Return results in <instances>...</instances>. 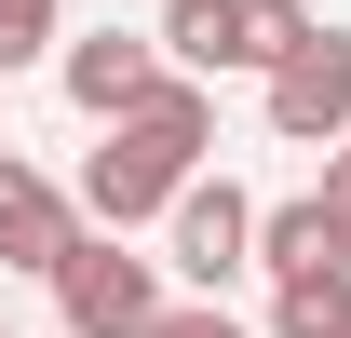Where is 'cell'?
<instances>
[{"instance_id":"cell-1","label":"cell","mask_w":351,"mask_h":338,"mask_svg":"<svg viewBox=\"0 0 351 338\" xmlns=\"http://www.w3.org/2000/svg\"><path fill=\"white\" fill-rule=\"evenodd\" d=\"M203 149H217V82H162L135 122H108V149L82 163L68 203H82L95 230H149V216H176V190L203 176Z\"/></svg>"},{"instance_id":"cell-2","label":"cell","mask_w":351,"mask_h":338,"mask_svg":"<svg viewBox=\"0 0 351 338\" xmlns=\"http://www.w3.org/2000/svg\"><path fill=\"white\" fill-rule=\"evenodd\" d=\"M311 27H324V14H298V0H162L149 41H162L176 82H230V68H257V82H270Z\"/></svg>"},{"instance_id":"cell-3","label":"cell","mask_w":351,"mask_h":338,"mask_svg":"<svg viewBox=\"0 0 351 338\" xmlns=\"http://www.w3.org/2000/svg\"><path fill=\"white\" fill-rule=\"evenodd\" d=\"M162 311H176L162 257H135L122 230H82V244L54 257V325H68V338H149Z\"/></svg>"},{"instance_id":"cell-4","label":"cell","mask_w":351,"mask_h":338,"mask_svg":"<svg viewBox=\"0 0 351 338\" xmlns=\"http://www.w3.org/2000/svg\"><path fill=\"white\" fill-rule=\"evenodd\" d=\"M162 271H176L189 297H217L230 271H257V203H243L230 176H189L176 216H162Z\"/></svg>"},{"instance_id":"cell-5","label":"cell","mask_w":351,"mask_h":338,"mask_svg":"<svg viewBox=\"0 0 351 338\" xmlns=\"http://www.w3.org/2000/svg\"><path fill=\"white\" fill-rule=\"evenodd\" d=\"M270 135H284V149H338L351 135V27H311V41L270 68Z\"/></svg>"},{"instance_id":"cell-6","label":"cell","mask_w":351,"mask_h":338,"mask_svg":"<svg viewBox=\"0 0 351 338\" xmlns=\"http://www.w3.org/2000/svg\"><path fill=\"white\" fill-rule=\"evenodd\" d=\"M54 82H68V109H95V122H135L176 68H162V41H135V27H95V41L54 54Z\"/></svg>"},{"instance_id":"cell-7","label":"cell","mask_w":351,"mask_h":338,"mask_svg":"<svg viewBox=\"0 0 351 338\" xmlns=\"http://www.w3.org/2000/svg\"><path fill=\"white\" fill-rule=\"evenodd\" d=\"M68 244H82V203H68L41 163L0 149V271H41V284H54V257H68Z\"/></svg>"},{"instance_id":"cell-8","label":"cell","mask_w":351,"mask_h":338,"mask_svg":"<svg viewBox=\"0 0 351 338\" xmlns=\"http://www.w3.org/2000/svg\"><path fill=\"white\" fill-rule=\"evenodd\" d=\"M257 271H270V284H311V271H351V230L324 216V190H298V203H257Z\"/></svg>"},{"instance_id":"cell-9","label":"cell","mask_w":351,"mask_h":338,"mask_svg":"<svg viewBox=\"0 0 351 338\" xmlns=\"http://www.w3.org/2000/svg\"><path fill=\"white\" fill-rule=\"evenodd\" d=\"M270 338H351V271H311V284H270Z\"/></svg>"},{"instance_id":"cell-10","label":"cell","mask_w":351,"mask_h":338,"mask_svg":"<svg viewBox=\"0 0 351 338\" xmlns=\"http://www.w3.org/2000/svg\"><path fill=\"white\" fill-rule=\"evenodd\" d=\"M54 54V0H0V82Z\"/></svg>"},{"instance_id":"cell-11","label":"cell","mask_w":351,"mask_h":338,"mask_svg":"<svg viewBox=\"0 0 351 338\" xmlns=\"http://www.w3.org/2000/svg\"><path fill=\"white\" fill-rule=\"evenodd\" d=\"M149 338H243V325H230L217 297H176V311H162V325H149Z\"/></svg>"},{"instance_id":"cell-12","label":"cell","mask_w":351,"mask_h":338,"mask_svg":"<svg viewBox=\"0 0 351 338\" xmlns=\"http://www.w3.org/2000/svg\"><path fill=\"white\" fill-rule=\"evenodd\" d=\"M324 216H338V230H351V135H338V149H324Z\"/></svg>"},{"instance_id":"cell-13","label":"cell","mask_w":351,"mask_h":338,"mask_svg":"<svg viewBox=\"0 0 351 338\" xmlns=\"http://www.w3.org/2000/svg\"><path fill=\"white\" fill-rule=\"evenodd\" d=\"M0 338H14V325H0Z\"/></svg>"}]
</instances>
